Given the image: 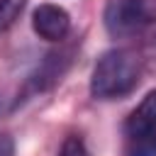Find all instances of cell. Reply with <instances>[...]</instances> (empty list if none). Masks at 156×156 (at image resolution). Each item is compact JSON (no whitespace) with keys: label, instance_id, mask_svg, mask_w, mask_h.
Segmentation results:
<instances>
[{"label":"cell","instance_id":"obj_4","mask_svg":"<svg viewBox=\"0 0 156 156\" xmlns=\"http://www.w3.org/2000/svg\"><path fill=\"white\" fill-rule=\"evenodd\" d=\"M71 49H61V51H51L46 54V58L37 66V71L27 78L24 85V95H37L49 90L51 85H56L61 80V76L66 73V68L71 66Z\"/></svg>","mask_w":156,"mask_h":156},{"label":"cell","instance_id":"obj_3","mask_svg":"<svg viewBox=\"0 0 156 156\" xmlns=\"http://www.w3.org/2000/svg\"><path fill=\"white\" fill-rule=\"evenodd\" d=\"M127 154L129 156H156V90L129 112L124 122Z\"/></svg>","mask_w":156,"mask_h":156},{"label":"cell","instance_id":"obj_7","mask_svg":"<svg viewBox=\"0 0 156 156\" xmlns=\"http://www.w3.org/2000/svg\"><path fill=\"white\" fill-rule=\"evenodd\" d=\"M56 156H90V154H88L83 139L76 136V134H71V136L63 139V144H61V149H58Z\"/></svg>","mask_w":156,"mask_h":156},{"label":"cell","instance_id":"obj_9","mask_svg":"<svg viewBox=\"0 0 156 156\" xmlns=\"http://www.w3.org/2000/svg\"><path fill=\"white\" fill-rule=\"evenodd\" d=\"M0 110H2V105H0Z\"/></svg>","mask_w":156,"mask_h":156},{"label":"cell","instance_id":"obj_8","mask_svg":"<svg viewBox=\"0 0 156 156\" xmlns=\"http://www.w3.org/2000/svg\"><path fill=\"white\" fill-rule=\"evenodd\" d=\"M0 156H15V141L5 132H0Z\"/></svg>","mask_w":156,"mask_h":156},{"label":"cell","instance_id":"obj_1","mask_svg":"<svg viewBox=\"0 0 156 156\" xmlns=\"http://www.w3.org/2000/svg\"><path fill=\"white\" fill-rule=\"evenodd\" d=\"M141 80V58L132 49L105 51L90 76V93L98 100H119Z\"/></svg>","mask_w":156,"mask_h":156},{"label":"cell","instance_id":"obj_5","mask_svg":"<svg viewBox=\"0 0 156 156\" xmlns=\"http://www.w3.org/2000/svg\"><path fill=\"white\" fill-rule=\"evenodd\" d=\"M32 29L46 41H63L71 32V15L58 5L44 2L32 12Z\"/></svg>","mask_w":156,"mask_h":156},{"label":"cell","instance_id":"obj_6","mask_svg":"<svg viewBox=\"0 0 156 156\" xmlns=\"http://www.w3.org/2000/svg\"><path fill=\"white\" fill-rule=\"evenodd\" d=\"M27 0H0V32L15 24V20L22 15Z\"/></svg>","mask_w":156,"mask_h":156},{"label":"cell","instance_id":"obj_2","mask_svg":"<svg viewBox=\"0 0 156 156\" xmlns=\"http://www.w3.org/2000/svg\"><path fill=\"white\" fill-rule=\"evenodd\" d=\"M105 29L115 39H132L156 24V0H107Z\"/></svg>","mask_w":156,"mask_h":156}]
</instances>
